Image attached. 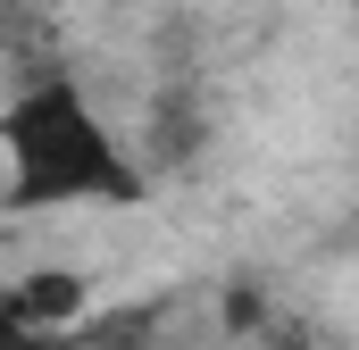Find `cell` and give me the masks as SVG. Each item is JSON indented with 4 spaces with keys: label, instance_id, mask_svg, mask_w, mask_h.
Here are the masks:
<instances>
[{
    "label": "cell",
    "instance_id": "1",
    "mask_svg": "<svg viewBox=\"0 0 359 350\" xmlns=\"http://www.w3.org/2000/svg\"><path fill=\"white\" fill-rule=\"evenodd\" d=\"M142 192V159L76 76H42L0 108V209H134Z\"/></svg>",
    "mask_w": 359,
    "mask_h": 350
},
{
    "label": "cell",
    "instance_id": "2",
    "mask_svg": "<svg viewBox=\"0 0 359 350\" xmlns=\"http://www.w3.org/2000/svg\"><path fill=\"white\" fill-rule=\"evenodd\" d=\"M76 309H92V292H84L76 267H34V275H17L0 292V326L8 334H42V342H59L76 326Z\"/></svg>",
    "mask_w": 359,
    "mask_h": 350
}]
</instances>
